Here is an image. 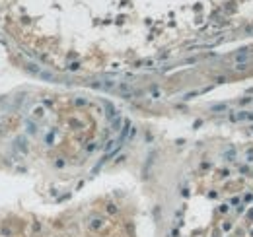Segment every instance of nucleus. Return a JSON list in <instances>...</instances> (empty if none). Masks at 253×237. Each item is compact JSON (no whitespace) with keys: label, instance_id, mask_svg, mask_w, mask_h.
Masks as SVG:
<instances>
[{"label":"nucleus","instance_id":"obj_10","mask_svg":"<svg viewBox=\"0 0 253 237\" xmlns=\"http://www.w3.org/2000/svg\"><path fill=\"white\" fill-rule=\"evenodd\" d=\"M150 95H152L154 99H160V97H162V91L156 90V87H152V90H150Z\"/></svg>","mask_w":253,"mask_h":237},{"label":"nucleus","instance_id":"obj_7","mask_svg":"<svg viewBox=\"0 0 253 237\" xmlns=\"http://www.w3.org/2000/svg\"><path fill=\"white\" fill-rule=\"evenodd\" d=\"M224 157H226L228 161H234L236 160V148H230L228 152H224Z\"/></svg>","mask_w":253,"mask_h":237},{"label":"nucleus","instance_id":"obj_9","mask_svg":"<svg viewBox=\"0 0 253 237\" xmlns=\"http://www.w3.org/2000/svg\"><path fill=\"white\" fill-rule=\"evenodd\" d=\"M247 66H249V62H238L236 66H234V70H236V72H243V70H247Z\"/></svg>","mask_w":253,"mask_h":237},{"label":"nucleus","instance_id":"obj_13","mask_svg":"<svg viewBox=\"0 0 253 237\" xmlns=\"http://www.w3.org/2000/svg\"><path fill=\"white\" fill-rule=\"evenodd\" d=\"M245 161H253V150L245 152Z\"/></svg>","mask_w":253,"mask_h":237},{"label":"nucleus","instance_id":"obj_5","mask_svg":"<svg viewBox=\"0 0 253 237\" xmlns=\"http://www.w3.org/2000/svg\"><path fill=\"white\" fill-rule=\"evenodd\" d=\"M103 105H105V109H107V117H109V119H115L117 115H119V113H117V109L109 103V101H103Z\"/></svg>","mask_w":253,"mask_h":237},{"label":"nucleus","instance_id":"obj_2","mask_svg":"<svg viewBox=\"0 0 253 237\" xmlns=\"http://www.w3.org/2000/svg\"><path fill=\"white\" fill-rule=\"evenodd\" d=\"M230 120L232 123H253V111H236V113L230 115Z\"/></svg>","mask_w":253,"mask_h":237},{"label":"nucleus","instance_id":"obj_6","mask_svg":"<svg viewBox=\"0 0 253 237\" xmlns=\"http://www.w3.org/2000/svg\"><path fill=\"white\" fill-rule=\"evenodd\" d=\"M37 76H39V78H43V80H57V76H55V74H51V72H45V70H41L39 74H37Z\"/></svg>","mask_w":253,"mask_h":237},{"label":"nucleus","instance_id":"obj_1","mask_svg":"<svg viewBox=\"0 0 253 237\" xmlns=\"http://www.w3.org/2000/svg\"><path fill=\"white\" fill-rule=\"evenodd\" d=\"M115 91H117L121 97H125V99H133V97L140 95V91L134 90V87L130 86L129 82H119V84H117V87H115Z\"/></svg>","mask_w":253,"mask_h":237},{"label":"nucleus","instance_id":"obj_11","mask_svg":"<svg viewBox=\"0 0 253 237\" xmlns=\"http://www.w3.org/2000/svg\"><path fill=\"white\" fill-rule=\"evenodd\" d=\"M251 101H253V99H251V97H241V99H240V101H238V103H240V105L243 107V105H249V103H251Z\"/></svg>","mask_w":253,"mask_h":237},{"label":"nucleus","instance_id":"obj_3","mask_svg":"<svg viewBox=\"0 0 253 237\" xmlns=\"http://www.w3.org/2000/svg\"><path fill=\"white\" fill-rule=\"evenodd\" d=\"M103 225H105V220H103V218H100V216H90V218H88V227H90L92 231L103 229Z\"/></svg>","mask_w":253,"mask_h":237},{"label":"nucleus","instance_id":"obj_15","mask_svg":"<svg viewBox=\"0 0 253 237\" xmlns=\"http://www.w3.org/2000/svg\"><path fill=\"white\" fill-rule=\"evenodd\" d=\"M86 103H88L86 99H76V105H86Z\"/></svg>","mask_w":253,"mask_h":237},{"label":"nucleus","instance_id":"obj_14","mask_svg":"<svg viewBox=\"0 0 253 237\" xmlns=\"http://www.w3.org/2000/svg\"><path fill=\"white\" fill-rule=\"evenodd\" d=\"M70 70H78V68H80V64H78V62H74V64H70Z\"/></svg>","mask_w":253,"mask_h":237},{"label":"nucleus","instance_id":"obj_12","mask_svg":"<svg viewBox=\"0 0 253 237\" xmlns=\"http://www.w3.org/2000/svg\"><path fill=\"white\" fill-rule=\"evenodd\" d=\"M107 212H109V214H115V212H117V206H115V204H107Z\"/></svg>","mask_w":253,"mask_h":237},{"label":"nucleus","instance_id":"obj_4","mask_svg":"<svg viewBox=\"0 0 253 237\" xmlns=\"http://www.w3.org/2000/svg\"><path fill=\"white\" fill-rule=\"evenodd\" d=\"M228 103H214V105H210V111H212V113H226L228 111Z\"/></svg>","mask_w":253,"mask_h":237},{"label":"nucleus","instance_id":"obj_8","mask_svg":"<svg viewBox=\"0 0 253 237\" xmlns=\"http://www.w3.org/2000/svg\"><path fill=\"white\" fill-rule=\"evenodd\" d=\"M121 124H123V119H121L119 115H117V117L113 119V130H121V128H123Z\"/></svg>","mask_w":253,"mask_h":237}]
</instances>
